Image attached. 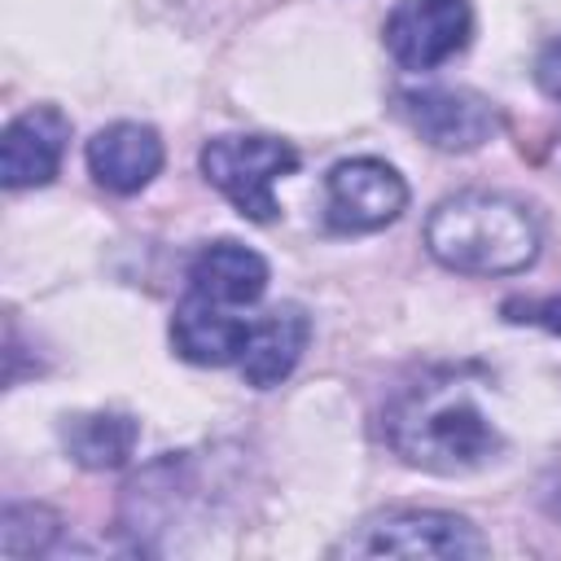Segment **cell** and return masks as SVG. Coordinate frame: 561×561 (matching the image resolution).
Returning a JSON list of instances; mask_svg holds the SVG:
<instances>
[{
    "label": "cell",
    "instance_id": "cell-1",
    "mask_svg": "<svg viewBox=\"0 0 561 561\" xmlns=\"http://www.w3.org/2000/svg\"><path fill=\"white\" fill-rule=\"evenodd\" d=\"M425 250L460 276H513L539 259V219L508 193L465 188L430 210Z\"/></svg>",
    "mask_w": 561,
    "mask_h": 561
},
{
    "label": "cell",
    "instance_id": "cell-2",
    "mask_svg": "<svg viewBox=\"0 0 561 561\" xmlns=\"http://www.w3.org/2000/svg\"><path fill=\"white\" fill-rule=\"evenodd\" d=\"M386 434L408 465L430 473H469L500 447L495 425L451 381L408 386L386 416Z\"/></svg>",
    "mask_w": 561,
    "mask_h": 561
},
{
    "label": "cell",
    "instance_id": "cell-3",
    "mask_svg": "<svg viewBox=\"0 0 561 561\" xmlns=\"http://www.w3.org/2000/svg\"><path fill=\"white\" fill-rule=\"evenodd\" d=\"M202 175L254 224L276 219V180L298 167L294 145L276 136H215L202 145Z\"/></svg>",
    "mask_w": 561,
    "mask_h": 561
},
{
    "label": "cell",
    "instance_id": "cell-4",
    "mask_svg": "<svg viewBox=\"0 0 561 561\" xmlns=\"http://www.w3.org/2000/svg\"><path fill=\"white\" fill-rule=\"evenodd\" d=\"M491 543L473 530V522L434 508H394L368 517L355 535H346L333 557H486Z\"/></svg>",
    "mask_w": 561,
    "mask_h": 561
},
{
    "label": "cell",
    "instance_id": "cell-5",
    "mask_svg": "<svg viewBox=\"0 0 561 561\" xmlns=\"http://www.w3.org/2000/svg\"><path fill=\"white\" fill-rule=\"evenodd\" d=\"M324 219L337 232H377L394 224L408 206L403 175L381 158H346L329 171Z\"/></svg>",
    "mask_w": 561,
    "mask_h": 561
},
{
    "label": "cell",
    "instance_id": "cell-6",
    "mask_svg": "<svg viewBox=\"0 0 561 561\" xmlns=\"http://www.w3.org/2000/svg\"><path fill=\"white\" fill-rule=\"evenodd\" d=\"M386 48L408 70H434L473 35L469 0H399L386 18Z\"/></svg>",
    "mask_w": 561,
    "mask_h": 561
},
{
    "label": "cell",
    "instance_id": "cell-7",
    "mask_svg": "<svg viewBox=\"0 0 561 561\" xmlns=\"http://www.w3.org/2000/svg\"><path fill=\"white\" fill-rule=\"evenodd\" d=\"M403 118L421 131V140H430L434 149L447 153H469L478 145H486L500 131V114L486 96L469 92V88H421V92H403L399 96Z\"/></svg>",
    "mask_w": 561,
    "mask_h": 561
},
{
    "label": "cell",
    "instance_id": "cell-8",
    "mask_svg": "<svg viewBox=\"0 0 561 561\" xmlns=\"http://www.w3.org/2000/svg\"><path fill=\"white\" fill-rule=\"evenodd\" d=\"M70 140V118L57 105L22 110L0 136V180L9 188H39L57 175Z\"/></svg>",
    "mask_w": 561,
    "mask_h": 561
},
{
    "label": "cell",
    "instance_id": "cell-9",
    "mask_svg": "<svg viewBox=\"0 0 561 561\" xmlns=\"http://www.w3.org/2000/svg\"><path fill=\"white\" fill-rule=\"evenodd\" d=\"M250 320L232 316V307H219L202 294H184V302L171 316V342L188 364L202 368H224V364H241L245 342H250Z\"/></svg>",
    "mask_w": 561,
    "mask_h": 561
},
{
    "label": "cell",
    "instance_id": "cell-10",
    "mask_svg": "<svg viewBox=\"0 0 561 561\" xmlns=\"http://www.w3.org/2000/svg\"><path fill=\"white\" fill-rule=\"evenodd\" d=\"M88 171L110 193H140L162 171V140L145 123H110L88 140Z\"/></svg>",
    "mask_w": 561,
    "mask_h": 561
},
{
    "label": "cell",
    "instance_id": "cell-11",
    "mask_svg": "<svg viewBox=\"0 0 561 561\" xmlns=\"http://www.w3.org/2000/svg\"><path fill=\"white\" fill-rule=\"evenodd\" d=\"M307 342H311V316H307L298 302L272 307V311L250 329L245 355H241V364H237L241 377H245V386H254V390L280 386V381L294 373V364L302 359Z\"/></svg>",
    "mask_w": 561,
    "mask_h": 561
},
{
    "label": "cell",
    "instance_id": "cell-12",
    "mask_svg": "<svg viewBox=\"0 0 561 561\" xmlns=\"http://www.w3.org/2000/svg\"><path fill=\"white\" fill-rule=\"evenodd\" d=\"M188 289L219 307H250L267 289V259L241 241H215L188 263Z\"/></svg>",
    "mask_w": 561,
    "mask_h": 561
},
{
    "label": "cell",
    "instance_id": "cell-13",
    "mask_svg": "<svg viewBox=\"0 0 561 561\" xmlns=\"http://www.w3.org/2000/svg\"><path fill=\"white\" fill-rule=\"evenodd\" d=\"M140 425L127 412H75L61 425V443L75 465L83 469H118L127 465Z\"/></svg>",
    "mask_w": 561,
    "mask_h": 561
},
{
    "label": "cell",
    "instance_id": "cell-14",
    "mask_svg": "<svg viewBox=\"0 0 561 561\" xmlns=\"http://www.w3.org/2000/svg\"><path fill=\"white\" fill-rule=\"evenodd\" d=\"M504 320L508 324H539L548 333H561V294L552 298H504Z\"/></svg>",
    "mask_w": 561,
    "mask_h": 561
},
{
    "label": "cell",
    "instance_id": "cell-15",
    "mask_svg": "<svg viewBox=\"0 0 561 561\" xmlns=\"http://www.w3.org/2000/svg\"><path fill=\"white\" fill-rule=\"evenodd\" d=\"M535 83L543 88V96L561 101V39L543 44V53L535 57Z\"/></svg>",
    "mask_w": 561,
    "mask_h": 561
}]
</instances>
